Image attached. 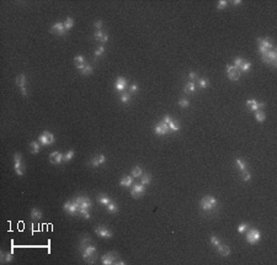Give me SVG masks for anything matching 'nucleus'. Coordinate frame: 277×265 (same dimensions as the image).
<instances>
[{"label":"nucleus","mask_w":277,"mask_h":265,"mask_svg":"<svg viewBox=\"0 0 277 265\" xmlns=\"http://www.w3.org/2000/svg\"><path fill=\"white\" fill-rule=\"evenodd\" d=\"M79 250L81 252V258L88 264H94L97 259V249L91 243V238L89 236H83L80 238Z\"/></svg>","instance_id":"obj_1"},{"label":"nucleus","mask_w":277,"mask_h":265,"mask_svg":"<svg viewBox=\"0 0 277 265\" xmlns=\"http://www.w3.org/2000/svg\"><path fill=\"white\" fill-rule=\"evenodd\" d=\"M200 205H201V208L203 211H207L208 212V211L214 210L215 207L218 206V201H217V199L213 197V196H204L201 200Z\"/></svg>","instance_id":"obj_2"},{"label":"nucleus","mask_w":277,"mask_h":265,"mask_svg":"<svg viewBox=\"0 0 277 265\" xmlns=\"http://www.w3.org/2000/svg\"><path fill=\"white\" fill-rule=\"evenodd\" d=\"M101 263L104 265H111V264H125V261L120 260V257L116 252H108L105 255H102Z\"/></svg>","instance_id":"obj_3"},{"label":"nucleus","mask_w":277,"mask_h":265,"mask_svg":"<svg viewBox=\"0 0 277 265\" xmlns=\"http://www.w3.org/2000/svg\"><path fill=\"white\" fill-rule=\"evenodd\" d=\"M246 240H248L249 244H256L259 243L260 238H261V234H260V231L256 229V228H248L246 229Z\"/></svg>","instance_id":"obj_4"},{"label":"nucleus","mask_w":277,"mask_h":265,"mask_svg":"<svg viewBox=\"0 0 277 265\" xmlns=\"http://www.w3.org/2000/svg\"><path fill=\"white\" fill-rule=\"evenodd\" d=\"M262 62L266 63V64H271L272 67H276V63H277V52L273 48L269 49L265 54H262Z\"/></svg>","instance_id":"obj_5"},{"label":"nucleus","mask_w":277,"mask_h":265,"mask_svg":"<svg viewBox=\"0 0 277 265\" xmlns=\"http://www.w3.org/2000/svg\"><path fill=\"white\" fill-rule=\"evenodd\" d=\"M73 201L76 203L79 206V210L80 208H86V210H90L92 207V202L91 200L88 197V196H84V195H80V196H76L73 199Z\"/></svg>","instance_id":"obj_6"},{"label":"nucleus","mask_w":277,"mask_h":265,"mask_svg":"<svg viewBox=\"0 0 277 265\" xmlns=\"http://www.w3.org/2000/svg\"><path fill=\"white\" fill-rule=\"evenodd\" d=\"M38 141H39L41 146H49V144H53L56 139H54L53 133H50L48 131H45L42 135H39Z\"/></svg>","instance_id":"obj_7"},{"label":"nucleus","mask_w":277,"mask_h":265,"mask_svg":"<svg viewBox=\"0 0 277 265\" xmlns=\"http://www.w3.org/2000/svg\"><path fill=\"white\" fill-rule=\"evenodd\" d=\"M14 169L16 171V174L19 176H22L24 175V169H22V156L20 153H15L14 156Z\"/></svg>","instance_id":"obj_8"},{"label":"nucleus","mask_w":277,"mask_h":265,"mask_svg":"<svg viewBox=\"0 0 277 265\" xmlns=\"http://www.w3.org/2000/svg\"><path fill=\"white\" fill-rule=\"evenodd\" d=\"M63 208H64V211L67 213H69V215H71V216H74V215H76V213H79V206L76 205L73 200L64 202Z\"/></svg>","instance_id":"obj_9"},{"label":"nucleus","mask_w":277,"mask_h":265,"mask_svg":"<svg viewBox=\"0 0 277 265\" xmlns=\"http://www.w3.org/2000/svg\"><path fill=\"white\" fill-rule=\"evenodd\" d=\"M49 32H50V33H56V35H58V36H65L68 31L65 30L63 22H56V24L52 25V27L49 28Z\"/></svg>","instance_id":"obj_10"},{"label":"nucleus","mask_w":277,"mask_h":265,"mask_svg":"<svg viewBox=\"0 0 277 265\" xmlns=\"http://www.w3.org/2000/svg\"><path fill=\"white\" fill-rule=\"evenodd\" d=\"M227 75L230 80H239L240 79V70L237 68V67H234V66H227Z\"/></svg>","instance_id":"obj_11"},{"label":"nucleus","mask_w":277,"mask_h":265,"mask_svg":"<svg viewBox=\"0 0 277 265\" xmlns=\"http://www.w3.org/2000/svg\"><path fill=\"white\" fill-rule=\"evenodd\" d=\"M144 192H146V186L144 185H142V184H134L131 190V195L132 197H134V199H138L140 196L144 195Z\"/></svg>","instance_id":"obj_12"},{"label":"nucleus","mask_w":277,"mask_h":265,"mask_svg":"<svg viewBox=\"0 0 277 265\" xmlns=\"http://www.w3.org/2000/svg\"><path fill=\"white\" fill-rule=\"evenodd\" d=\"M169 130H170V128H169L168 124H165L164 121H160L159 124L155 126V128H154V131H155L157 136H165V135H168Z\"/></svg>","instance_id":"obj_13"},{"label":"nucleus","mask_w":277,"mask_h":265,"mask_svg":"<svg viewBox=\"0 0 277 265\" xmlns=\"http://www.w3.org/2000/svg\"><path fill=\"white\" fill-rule=\"evenodd\" d=\"M95 233L97 234L99 237H102V238H111L112 237V232L106 227V226H97L95 228Z\"/></svg>","instance_id":"obj_14"},{"label":"nucleus","mask_w":277,"mask_h":265,"mask_svg":"<svg viewBox=\"0 0 277 265\" xmlns=\"http://www.w3.org/2000/svg\"><path fill=\"white\" fill-rule=\"evenodd\" d=\"M163 121L165 122V124H168V126H169V128H170L171 131H179V130H180V124H179V121L174 120L171 116L166 115L165 117H164Z\"/></svg>","instance_id":"obj_15"},{"label":"nucleus","mask_w":277,"mask_h":265,"mask_svg":"<svg viewBox=\"0 0 277 265\" xmlns=\"http://www.w3.org/2000/svg\"><path fill=\"white\" fill-rule=\"evenodd\" d=\"M256 42L259 46L266 48V49H272L273 48V42L271 38H256Z\"/></svg>","instance_id":"obj_16"},{"label":"nucleus","mask_w":277,"mask_h":265,"mask_svg":"<svg viewBox=\"0 0 277 265\" xmlns=\"http://www.w3.org/2000/svg\"><path fill=\"white\" fill-rule=\"evenodd\" d=\"M246 106L252 111H256V110H261L265 106V103H258L256 100H248L246 101Z\"/></svg>","instance_id":"obj_17"},{"label":"nucleus","mask_w":277,"mask_h":265,"mask_svg":"<svg viewBox=\"0 0 277 265\" xmlns=\"http://www.w3.org/2000/svg\"><path fill=\"white\" fill-rule=\"evenodd\" d=\"M49 160L52 164H60V163L63 162V154L59 152H53V153H50Z\"/></svg>","instance_id":"obj_18"},{"label":"nucleus","mask_w":277,"mask_h":265,"mask_svg":"<svg viewBox=\"0 0 277 265\" xmlns=\"http://www.w3.org/2000/svg\"><path fill=\"white\" fill-rule=\"evenodd\" d=\"M105 160H106L105 156H102V154L95 156L94 158L90 160V165H91V167H99V165H101V164H104Z\"/></svg>","instance_id":"obj_19"},{"label":"nucleus","mask_w":277,"mask_h":265,"mask_svg":"<svg viewBox=\"0 0 277 265\" xmlns=\"http://www.w3.org/2000/svg\"><path fill=\"white\" fill-rule=\"evenodd\" d=\"M127 86V80L123 78V77H118L117 79H116V83H115V88H116V90H118V91H122L123 89H125Z\"/></svg>","instance_id":"obj_20"},{"label":"nucleus","mask_w":277,"mask_h":265,"mask_svg":"<svg viewBox=\"0 0 277 265\" xmlns=\"http://www.w3.org/2000/svg\"><path fill=\"white\" fill-rule=\"evenodd\" d=\"M30 216H31V220L38 221V220H41V218L43 217V213H42V211H41L39 208L33 207L32 210H31V212H30Z\"/></svg>","instance_id":"obj_21"},{"label":"nucleus","mask_w":277,"mask_h":265,"mask_svg":"<svg viewBox=\"0 0 277 265\" xmlns=\"http://www.w3.org/2000/svg\"><path fill=\"white\" fill-rule=\"evenodd\" d=\"M13 250L11 252H9V253H6V252H1L0 253V260H1V263L3 264H5V263H11L13 261Z\"/></svg>","instance_id":"obj_22"},{"label":"nucleus","mask_w":277,"mask_h":265,"mask_svg":"<svg viewBox=\"0 0 277 265\" xmlns=\"http://www.w3.org/2000/svg\"><path fill=\"white\" fill-rule=\"evenodd\" d=\"M74 63H75V67L79 69V70H81L83 69V67L86 64V60H85V58L81 56V54H79V56H76L75 58H74Z\"/></svg>","instance_id":"obj_23"},{"label":"nucleus","mask_w":277,"mask_h":265,"mask_svg":"<svg viewBox=\"0 0 277 265\" xmlns=\"http://www.w3.org/2000/svg\"><path fill=\"white\" fill-rule=\"evenodd\" d=\"M132 184H133V176L131 175H128V176H123L122 178V180L120 181V185L121 186H123V188H129V186H132Z\"/></svg>","instance_id":"obj_24"},{"label":"nucleus","mask_w":277,"mask_h":265,"mask_svg":"<svg viewBox=\"0 0 277 265\" xmlns=\"http://www.w3.org/2000/svg\"><path fill=\"white\" fill-rule=\"evenodd\" d=\"M218 248V253L221 254L222 257H228L230 254V248L228 246H224V244H219L217 247Z\"/></svg>","instance_id":"obj_25"},{"label":"nucleus","mask_w":277,"mask_h":265,"mask_svg":"<svg viewBox=\"0 0 277 265\" xmlns=\"http://www.w3.org/2000/svg\"><path fill=\"white\" fill-rule=\"evenodd\" d=\"M16 84H17V86H19L20 89L26 86V75H25L24 73L19 74V75L16 77Z\"/></svg>","instance_id":"obj_26"},{"label":"nucleus","mask_w":277,"mask_h":265,"mask_svg":"<svg viewBox=\"0 0 277 265\" xmlns=\"http://www.w3.org/2000/svg\"><path fill=\"white\" fill-rule=\"evenodd\" d=\"M39 148H41V144L38 143V142H31L30 143V150L32 154H37V153L39 152Z\"/></svg>","instance_id":"obj_27"},{"label":"nucleus","mask_w":277,"mask_h":265,"mask_svg":"<svg viewBox=\"0 0 277 265\" xmlns=\"http://www.w3.org/2000/svg\"><path fill=\"white\" fill-rule=\"evenodd\" d=\"M255 112V118H256V121H259V122H264L265 121V118H266V115H265V112L262 110H256V111H254Z\"/></svg>","instance_id":"obj_28"},{"label":"nucleus","mask_w":277,"mask_h":265,"mask_svg":"<svg viewBox=\"0 0 277 265\" xmlns=\"http://www.w3.org/2000/svg\"><path fill=\"white\" fill-rule=\"evenodd\" d=\"M235 165H237V168L240 170V171H244L246 170V162L244 159H240L238 158L237 160H235Z\"/></svg>","instance_id":"obj_29"},{"label":"nucleus","mask_w":277,"mask_h":265,"mask_svg":"<svg viewBox=\"0 0 277 265\" xmlns=\"http://www.w3.org/2000/svg\"><path fill=\"white\" fill-rule=\"evenodd\" d=\"M196 90V84H195V81H189V83L186 84V86H185L183 91L185 93H193V91Z\"/></svg>","instance_id":"obj_30"},{"label":"nucleus","mask_w":277,"mask_h":265,"mask_svg":"<svg viewBox=\"0 0 277 265\" xmlns=\"http://www.w3.org/2000/svg\"><path fill=\"white\" fill-rule=\"evenodd\" d=\"M250 68H251V63L244 60L243 64H241L240 68H239V70H240V73H246V72H249V70H250Z\"/></svg>","instance_id":"obj_31"},{"label":"nucleus","mask_w":277,"mask_h":265,"mask_svg":"<svg viewBox=\"0 0 277 265\" xmlns=\"http://www.w3.org/2000/svg\"><path fill=\"white\" fill-rule=\"evenodd\" d=\"M150 181H151V176L149 175V174H143L142 176H140V184L142 185H148V184H150Z\"/></svg>","instance_id":"obj_32"},{"label":"nucleus","mask_w":277,"mask_h":265,"mask_svg":"<svg viewBox=\"0 0 277 265\" xmlns=\"http://www.w3.org/2000/svg\"><path fill=\"white\" fill-rule=\"evenodd\" d=\"M97 201L101 203V205H105V206H107L108 205V203L112 201L110 197H107L106 195H101V196H99L97 197Z\"/></svg>","instance_id":"obj_33"},{"label":"nucleus","mask_w":277,"mask_h":265,"mask_svg":"<svg viewBox=\"0 0 277 265\" xmlns=\"http://www.w3.org/2000/svg\"><path fill=\"white\" fill-rule=\"evenodd\" d=\"M63 24H64L65 30H67V31H69V30H70V28H73V26H74V20L71 19V17H67V19H65V21H64Z\"/></svg>","instance_id":"obj_34"},{"label":"nucleus","mask_w":277,"mask_h":265,"mask_svg":"<svg viewBox=\"0 0 277 265\" xmlns=\"http://www.w3.org/2000/svg\"><path fill=\"white\" fill-rule=\"evenodd\" d=\"M143 175V169L140 167H136V168H133L132 170V176L133 178H139Z\"/></svg>","instance_id":"obj_35"},{"label":"nucleus","mask_w":277,"mask_h":265,"mask_svg":"<svg viewBox=\"0 0 277 265\" xmlns=\"http://www.w3.org/2000/svg\"><path fill=\"white\" fill-rule=\"evenodd\" d=\"M81 73H83V75H90V74L92 73V67H91V64L86 63V64L83 67V69H81Z\"/></svg>","instance_id":"obj_36"},{"label":"nucleus","mask_w":277,"mask_h":265,"mask_svg":"<svg viewBox=\"0 0 277 265\" xmlns=\"http://www.w3.org/2000/svg\"><path fill=\"white\" fill-rule=\"evenodd\" d=\"M106 207H107V211H108L110 213H116V212H117V210H118L117 205H116V203H115L114 201H111Z\"/></svg>","instance_id":"obj_37"},{"label":"nucleus","mask_w":277,"mask_h":265,"mask_svg":"<svg viewBox=\"0 0 277 265\" xmlns=\"http://www.w3.org/2000/svg\"><path fill=\"white\" fill-rule=\"evenodd\" d=\"M209 242H211V244L212 246H214V247H218L219 244H221V239L217 237V236H211V238H209Z\"/></svg>","instance_id":"obj_38"},{"label":"nucleus","mask_w":277,"mask_h":265,"mask_svg":"<svg viewBox=\"0 0 277 265\" xmlns=\"http://www.w3.org/2000/svg\"><path fill=\"white\" fill-rule=\"evenodd\" d=\"M73 157H74V150H68L63 156V162H69L73 159Z\"/></svg>","instance_id":"obj_39"},{"label":"nucleus","mask_w":277,"mask_h":265,"mask_svg":"<svg viewBox=\"0 0 277 265\" xmlns=\"http://www.w3.org/2000/svg\"><path fill=\"white\" fill-rule=\"evenodd\" d=\"M208 85H209V81H208L207 79H204V78L198 79V86H200V88L204 89V88H207Z\"/></svg>","instance_id":"obj_40"},{"label":"nucleus","mask_w":277,"mask_h":265,"mask_svg":"<svg viewBox=\"0 0 277 265\" xmlns=\"http://www.w3.org/2000/svg\"><path fill=\"white\" fill-rule=\"evenodd\" d=\"M179 106L182 109H187L190 106V101L187 99H181V100H179Z\"/></svg>","instance_id":"obj_41"},{"label":"nucleus","mask_w":277,"mask_h":265,"mask_svg":"<svg viewBox=\"0 0 277 265\" xmlns=\"http://www.w3.org/2000/svg\"><path fill=\"white\" fill-rule=\"evenodd\" d=\"M129 100H131V93H123L121 95V101L123 104H127Z\"/></svg>","instance_id":"obj_42"},{"label":"nucleus","mask_w":277,"mask_h":265,"mask_svg":"<svg viewBox=\"0 0 277 265\" xmlns=\"http://www.w3.org/2000/svg\"><path fill=\"white\" fill-rule=\"evenodd\" d=\"M241 179H243L244 181H250L251 174H250L248 170H244V171H241Z\"/></svg>","instance_id":"obj_43"},{"label":"nucleus","mask_w":277,"mask_h":265,"mask_svg":"<svg viewBox=\"0 0 277 265\" xmlns=\"http://www.w3.org/2000/svg\"><path fill=\"white\" fill-rule=\"evenodd\" d=\"M104 52H105V47H104V46H99L97 49L95 51V58L101 57L102 54H104Z\"/></svg>","instance_id":"obj_44"},{"label":"nucleus","mask_w":277,"mask_h":265,"mask_svg":"<svg viewBox=\"0 0 277 265\" xmlns=\"http://www.w3.org/2000/svg\"><path fill=\"white\" fill-rule=\"evenodd\" d=\"M104 36H105V33L102 32L101 30H97V31L94 33V38H95L96 41H99V42H100V41L102 39V37H104Z\"/></svg>","instance_id":"obj_45"},{"label":"nucleus","mask_w":277,"mask_h":265,"mask_svg":"<svg viewBox=\"0 0 277 265\" xmlns=\"http://www.w3.org/2000/svg\"><path fill=\"white\" fill-rule=\"evenodd\" d=\"M243 62H244V59H243V58H240V57L235 58V59H234V67H237V68L239 69V68H240V66L243 64Z\"/></svg>","instance_id":"obj_46"},{"label":"nucleus","mask_w":277,"mask_h":265,"mask_svg":"<svg viewBox=\"0 0 277 265\" xmlns=\"http://www.w3.org/2000/svg\"><path fill=\"white\" fill-rule=\"evenodd\" d=\"M227 5H228V1H227V0H221V1L217 4V10H222V9H224Z\"/></svg>","instance_id":"obj_47"},{"label":"nucleus","mask_w":277,"mask_h":265,"mask_svg":"<svg viewBox=\"0 0 277 265\" xmlns=\"http://www.w3.org/2000/svg\"><path fill=\"white\" fill-rule=\"evenodd\" d=\"M249 228V226L246 225V223H241V225H239V227H238V232L239 233H244V232H246V229Z\"/></svg>","instance_id":"obj_48"},{"label":"nucleus","mask_w":277,"mask_h":265,"mask_svg":"<svg viewBox=\"0 0 277 265\" xmlns=\"http://www.w3.org/2000/svg\"><path fill=\"white\" fill-rule=\"evenodd\" d=\"M138 91V85H137V83H133V84H131V88H129V93L131 94H134V93H137Z\"/></svg>","instance_id":"obj_49"},{"label":"nucleus","mask_w":277,"mask_h":265,"mask_svg":"<svg viewBox=\"0 0 277 265\" xmlns=\"http://www.w3.org/2000/svg\"><path fill=\"white\" fill-rule=\"evenodd\" d=\"M189 78L191 79V81L198 80V78H197V75H196V73H195V72H190V73H189Z\"/></svg>","instance_id":"obj_50"},{"label":"nucleus","mask_w":277,"mask_h":265,"mask_svg":"<svg viewBox=\"0 0 277 265\" xmlns=\"http://www.w3.org/2000/svg\"><path fill=\"white\" fill-rule=\"evenodd\" d=\"M94 26H95V27H96L97 30H101V27H102V21H101V20H100V21H99V20H97V21H95Z\"/></svg>","instance_id":"obj_51"},{"label":"nucleus","mask_w":277,"mask_h":265,"mask_svg":"<svg viewBox=\"0 0 277 265\" xmlns=\"http://www.w3.org/2000/svg\"><path fill=\"white\" fill-rule=\"evenodd\" d=\"M269 49H266V48H264V47H261V46H259V52L261 53V54H265L266 52H267Z\"/></svg>","instance_id":"obj_52"},{"label":"nucleus","mask_w":277,"mask_h":265,"mask_svg":"<svg viewBox=\"0 0 277 265\" xmlns=\"http://www.w3.org/2000/svg\"><path fill=\"white\" fill-rule=\"evenodd\" d=\"M107 39H108V36L105 33V36L102 37V39L100 41V43H102V45H104V43H106V42H107Z\"/></svg>","instance_id":"obj_53"},{"label":"nucleus","mask_w":277,"mask_h":265,"mask_svg":"<svg viewBox=\"0 0 277 265\" xmlns=\"http://www.w3.org/2000/svg\"><path fill=\"white\" fill-rule=\"evenodd\" d=\"M20 91H21V94H22L24 96H26V95H27V90H26V86H25V88H21V89H20Z\"/></svg>","instance_id":"obj_54"},{"label":"nucleus","mask_w":277,"mask_h":265,"mask_svg":"<svg viewBox=\"0 0 277 265\" xmlns=\"http://www.w3.org/2000/svg\"><path fill=\"white\" fill-rule=\"evenodd\" d=\"M233 4H234V5H239V4H240V1H239V0H238V1L235 0V1H233Z\"/></svg>","instance_id":"obj_55"}]
</instances>
